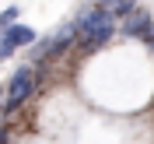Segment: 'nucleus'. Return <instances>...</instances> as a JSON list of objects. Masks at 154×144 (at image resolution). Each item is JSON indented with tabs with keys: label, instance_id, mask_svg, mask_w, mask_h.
Returning <instances> with one entry per match:
<instances>
[{
	"label": "nucleus",
	"instance_id": "1",
	"mask_svg": "<svg viewBox=\"0 0 154 144\" xmlns=\"http://www.w3.org/2000/svg\"><path fill=\"white\" fill-rule=\"evenodd\" d=\"M74 28H77V39L84 42V49H102V46H109V39H112V18H109L105 11H98V7H88L81 18L74 21Z\"/></svg>",
	"mask_w": 154,
	"mask_h": 144
},
{
	"label": "nucleus",
	"instance_id": "2",
	"mask_svg": "<svg viewBox=\"0 0 154 144\" xmlns=\"http://www.w3.org/2000/svg\"><path fill=\"white\" fill-rule=\"evenodd\" d=\"M32 91H35V70H32V67L14 70V77H11V85H7L4 109H7V113H14L21 102H28V98H32Z\"/></svg>",
	"mask_w": 154,
	"mask_h": 144
},
{
	"label": "nucleus",
	"instance_id": "3",
	"mask_svg": "<svg viewBox=\"0 0 154 144\" xmlns=\"http://www.w3.org/2000/svg\"><path fill=\"white\" fill-rule=\"evenodd\" d=\"M70 42H77V28H74V21H70V25H63V28H56L53 35L46 39V42H42V46H35V60H53V56H60V53H63Z\"/></svg>",
	"mask_w": 154,
	"mask_h": 144
},
{
	"label": "nucleus",
	"instance_id": "4",
	"mask_svg": "<svg viewBox=\"0 0 154 144\" xmlns=\"http://www.w3.org/2000/svg\"><path fill=\"white\" fill-rule=\"evenodd\" d=\"M32 42H35V32H32L28 25H14V28H7L4 35H0V60H11L21 46H32Z\"/></svg>",
	"mask_w": 154,
	"mask_h": 144
},
{
	"label": "nucleus",
	"instance_id": "5",
	"mask_svg": "<svg viewBox=\"0 0 154 144\" xmlns=\"http://www.w3.org/2000/svg\"><path fill=\"white\" fill-rule=\"evenodd\" d=\"M123 32L126 35H140V39H151V32H154V21L147 18V14H140V11H133L130 18L123 21Z\"/></svg>",
	"mask_w": 154,
	"mask_h": 144
},
{
	"label": "nucleus",
	"instance_id": "6",
	"mask_svg": "<svg viewBox=\"0 0 154 144\" xmlns=\"http://www.w3.org/2000/svg\"><path fill=\"white\" fill-rule=\"evenodd\" d=\"M98 11H105L109 18H130V14H133L137 11V4L133 0H98Z\"/></svg>",
	"mask_w": 154,
	"mask_h": 144
},
{
	"label": "nucleus",
	"instance_id": "7",
	"mask_svg": "<svg viewBox=\"0 0 154 144\" xmlns=\"http://www.w3.org/2000/svg\"><path fill=\"white\" fill-rule=\"evenodd\" d=\"M18 14H21L18 7H7V11H0V35H4L7 28H14V18H18Z\"/></svg>",
	"mask_w": 154,
	"mask_h": 144
},
{
	"label": "nucleus",
	"instance_id": "8",
	"mask_svg": "<svg viewBox=\"0 0 154 144\" xmlns=\"http://www.w3.org/2000/svg\"><path fill=\"white\" fill-rule=\"evenodd\" d=\"M7 130H11V126H0V144H7V141H11V134H7Z\"/></svg>",
	"mask_w": 154,
	"mask_h": 144
},
{
	"label": "nucleus",
	"instance_id": "9",
	"mask_svg": "<svg viewBox=\"0 0 154 144\" xmlns=\"http://www.w3.org/2000/svg\"><path fill=\"white\" fill-rule=\"evenodd\" d=\"M147 42H154V32H151V39H147Z\"/></svg>",
	"mask_w": 154,
	"mask_h": 144
},
{
	"label": "nucleus",
	"instance_id": "10",
	"mask_svg": "<svg viewBox=\"0 0 154 144\" xmlns=\"http://www.w3.org/2000/svg\"><path fill=\"white\" fill-rule=\"evenodd\" d=\"M147 46H151V49H154V42H147Z\"/></svg>",
	"mask_w": 154,
	"mask_h": 144
},
{
	"label": "nucleus",
	"instance_id": "11",
	"mask_svg": "<svg viewBox=\"0 0 154 144\" xmlns=\"http://www.w3.org/2000/svg\"><path fill=\"white\" fill-rule=\"evenodd\" d=\"M0 95H4V91H0Z\"/></svg>",
	"mask_w": 154,
	"mask_h": 144
}]
</instances>
